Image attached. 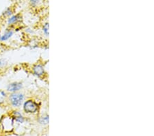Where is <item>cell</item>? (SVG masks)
Listing matches in <instances>:
<instances>
[{
    "label": "cell",
    "instance_id": "4",
    "mask_svg": "<svg viewBox=\"0 0 154 136\" xmlns=\"http://www.w3.org/2000/svg\"><path fill=\"white\" fill-rule=\"evenodd\" d=\"M23 88V83L20 82H13L10 83L9 85L7 86L6 90L8 92L11 93H15L18 92L21 89Z\"/></svg>",
    "mask_w": 154,
    "mask_h": 136
},
{
    "label": "cell",
    "instance_id": "9",
    "mask_svg": "<svg viewBox=\"0 0 154 136\" xmlns=\"http://www.w3.org/2000/svg\"><path fill=\"white\" fill-rule=\"evenodd\" d=\"M7 97L6 93L3 90H0V106L4 104Z\"/></svg>",
    "mask_w": 154,
    "mask_h": 136
},
{
    "label": "cell",
    "instance_id": "15",
    "mask_svg": "<svg viewBox=\"0 0 154 136\" xmlns=\"http://www.w3.org/2000/svg\"><path fill=\"white\" fill-rule=\"evenodd\" d=\"M0 42H1V35H0Z\"/></svg>",
    "mask_w": 154,
    "mask_h": 136
},
{
    "label": "cell",
    "instance_id": "6",
    "mask_svg": "<svg viewBox=\"0 0 154 136\" xmlns=\"http://www.w3.org/2000/svg\"><path fill=\"white\" fill-rule=\"evenodd\" d=\"M12 117L13 118L14 120H16V122H18L19 123H23L24 122L23 116L19 111H14L13 115H12Z\"/></svg>",
    "mask_w": 154,
    "mask_h": 136
},
{
    "label": "cell",
    "instance_id": "3",
    "mask_svg": "<svg viewBox=\"0 0 154 136\" xmlns=\"http://www.w3.org/2000/svg\"><path fill=\"white\" fill-rule=\"evenodd\" d=\"M38 109V104L32 100H27L23 104V110L27 113H34Z\"/></svg>",
    "mask_w": 154,
    "mask_h": 136
},
{
    "label": "cell",
    "instance_id": "14",
    "mask_svg": "<svg viewBox=\"0 0 154 136\" xmlns=\"http://www.w3.org/2000/svg\"><path fill=\"white\" fill-rule=\"evenodd\" d=\"M29 2H30V3H31L32 5L34 6V5H36L38 3L39 0H29Z\"/></svg>",
    "mask_w": 154,
    "mask_h": 136
},
{
    "label": "cell",
    "instance_id": "2",
    "mask_svg": "<svg viewBox=\"0 0 154 136\" xmlns=\"http://www.w3.org/2000/svg\"><path fill=\"white\" fill-rule=\"evenodd\" d=\"M24 99V94L20 92L11 93V94L9 96V101L11 103V105L14 107H21L23 103Z\"/></svg>",
    "mask_w": 154,
    "mask_h": 136
},
{
    "label": "cell",
    "instance_id": "1",
    "mask_svg": "<svg viewBox=\"0 0 154 136\" xmlns=\"http://www.w3.org/2000/svg\"><path fill=\"white\" fill-rule=\"evenodd\" d=\"M14 120L12 116L7 115L2 117L0 121L2 130L5 133L12 132L14 129Z\"/></svg>",
    "mask_w": 154,
    "mask_h": 136
},
{
    "label": "cell",
    "instance_id": "8",
    "mask_svg": "<svg viewBox=\"0 0 154 136\" xmlns=\"http://www.w3.org/2000/svg\"><path fill=\"white\" fill-rule=\"evenodd\" d=\"M21 19V17H20L19 14H16V15H12L8 19V25H13L16 24L17 22L19 21V19Z\"/></svg>",
    "mask_w": 154,
    "mask_h": 136
},
{
    "label": "cell",
    "instance_id": "7",
    "mask_svg": "<svg viewBox=\"0 0 154 136\" xmlns=\"http://www.w3.org/2000/svg\"><path fill=\"white\" fill-rule=\"evenodd\" d=\"M13 31L12 30H6L2 35H1V41H6L8 40L13 35Z\"/></svg>",
    "mask_w": 154,
    "mask_h": 136
},
{
    "label": "cell",
    "instance_id": "10",
    "mask_svg": "<svg viewBox=\"0 0 154 136\" xmlns=\"http://www.w3.org/2000/svg\"><path fill=\"white\" fill-rule=\"evenodd\" d=\"M38 121L41 125H48L49 123V116L48 115L43 116V117L40 118Z\"/></svg>",
    "mask_w": 154,
    "mask_h": 136
},
{
    "label": "cell",
    "instance_id": "11",
    "mask_svg": "<svg viewBox=\"0 0 154 136\" xmlns=\"http://www.w3.org/2000/svg\"><path fill=\"white\" fill-rule=\"evenodd\" d=\"M12 14V10H11V8H8V9H6V11H5L3 12V13H2V15L6 17L11 16Z\"/></svg>",
    "mask_w": 154,
    "mask_h": 136
},
{
    "label": "cell",
    "instance_id": "13",
    "mask_svg": "<svg viewBox=\"0 0 154 136\" xmlns=\"http://www.w3.org/2000/svg\"><path fill=\"white\" fill-rule=\"evenodd\" d=\"M7 65V62L4 59H0V69L4 68Z\"/></svg>",
    "mask_w": 154,
    "mask_h": 136
},
{
    "label": "cell",
    "instance_id": "12",
    "mask_svg": "<svg viewBox=\"0 0 154 136\" xmlns=\"http://www.w3.org/2000/svg\"><path fill=\"white\" fill-rule=\"evenodd\" d=\"M43 33H45L46 36L49 35V24L47 23L44 25L43 28Z\"/></svg>",
    "mask_w": 154,
    "mask_h": 136
},
{
    "label": "cell",
    "instance_id": "5",
    "mask_svg": "<svg viewBox=\"0 0 154 136\" xmlns=\"http://www.w3.org/2000/svg\"><path fill=\"white\" fill-rule=\"evenodd\" d=\"M32 70L34 75L37 76H41L44 74V69L41 65H35L32 68Z\"/></svg>",
    "mask_w": 154,
    "mask_h": 136
}]
</instances>
